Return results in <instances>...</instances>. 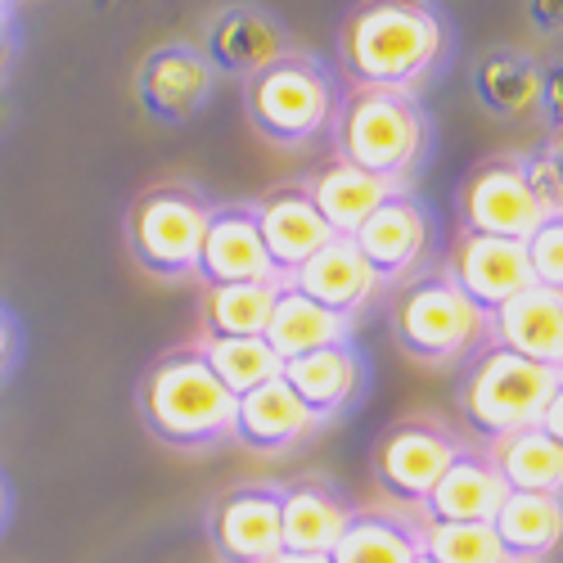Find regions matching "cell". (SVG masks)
Returning <instances> with one entry per match:
<instances>
[{"instance_id":"6da1fadb","label":"cell","mask_w":563,"mask_h":563,"mask_svg":"<svg viewBox=\"0 0 563 563\" xmlns=\"http://www.w3.org/2000/svg\"><path fill=\"white\" fill-rule=\"evenodd\" d=\"M446 45L451 27L433 0H361L339 32L347 81L379 90H419Z\"/></svg>"},{"instance_id":"7a4b0ae2","label":"cell","mask_w":563,"mask_h":563,"mask_svg":"<svg viewBox=\"0 0 563 563\" xmlns=\"http://www.w3.org/2000/svg\"><path fill=\"white\" fill-rule=\"evenodd\" d=\"M135 410L154 442L172 451H217L234 442L240 397L217 379L195 343H185V347L163 352L140 374Z\"/></svg>"},{"instance_id":"3957f363","label":"cell","mask_w":563,"mask_h":563,"mask_svg":"<svg viewBox=\"0 0 563 563\" xmlns=\"http://www.w3.org/2000/svg\"><path fill=\"white\" fill-rule=\"evenodd\" d=\"M429 150V118L415 90L347 86L334 109V154L352 167L406 190L419 158Z\"/></svg>"},{"instance_id":"277c9868","label":"cell","mask_w":563,"mask_h":563,"mask_svg":"<svg viewBox=\"0 0 563 563\" xmlns=\"http://www.w3.org/2000/svg\"><path fill=\"white\" fill-rule=\"evenodd\" d=\"M563 388V365H537L528 356H514L496 343H483L474 356H464L455 410L468 438L483 446L532 429L541 406Z\"/></svg>"},{"instance_id":"5b68a950","label":"cell","mask_w":563,"mask_h":563,"mask_svg":"<svg viewBox=\"0 0 563 563\" xmlns=\"http://www.w3.org/2000/svg\"><path fill=\"white\" fill-rule=\"evenodd\" d=\"M339 109V86L334 73L324 68L316 55L289 51L244 77V118L249 126L279 150L311 145L316 135L334 126Z\"/></svg>"},{"instance_id":"8992f818","label":"cell","mask_w":563,"mask_h":563,"mask_svg":"<svg viewBox=\"0 0 563 563\" xmlns=\"http://www.w3.org/2000/svg\"><path fill=\"white\" fill-rule=\"evenodd\" d=\"M388 324H393V343L410 361L438 365V369L474 356L487 343V316L460 294L446 266L401 279Z\"/></svg>"},{"instance_id":"52a82bcc","label":"cell","mask_w":563,"mask_h":563,"mask_svg":"<svg viewBox=\"0 0 563 563\" xmlns=\"http://www.w3.org/2000/svg\"><path fill=\"white\" fill-rule=\"evenodd\" d=\"M212 203L203 190L185 180L150 185L126 212V249L140 271L154 279H190L203 234H208Z\"/></svg>"},{"instance_id":"ba28073f","label":"cell","mask_w":563,"mask_h":563,"mask_svg":"<svg viewBox=\"0 0 563 563\" xmlns=\"http://www.w3.org/2000/svg\"><path fill=\"white\" fill-rule=\"evenodd\" d=\"M464 438L438 415H406L374 446V483L406 509H419L446 464L460 455Z\"/></svg>"},{"instance_id":"9c48e42d","label":"cell","mask_w":563,"mask_h":563,"mask_svg":"<svg viewBox=\"0 0 563 563\" xmlns=\"http://www.w3.org/2000/svg\"><path fill=\"white\" fill-rule=\"evenodd\" d=\"M460 230L468 234H496V240H528V234L550 221L545 203L537 199L532 180L523 172V154H496L468 172L455 195Z\"/></svg>"},{"instance_id":"30bf717a","label":"cell","mask_w":563,"mask_h":563,"mask_svg":"<svg viewBox=\"0 0 563 563\" xmlns=\"http://www.w3.org/2000/svg\"><path fill=\"white\" fill-rule=\"evenodd\" d=\"M208 545L221 563H271L279 554V483H240L212 500Z\"/></svg>"},{"instance_id":"8fae6325","label":"cell","mask_w":563,"mask_h":563,"mask_svg":"<svg viewBox=\"0 0 563 563\" xmlns=\"http://www.w3.org/2000/svg\"><path fill=\"white\" fill-rule=\"evenodd\" d=\"M347 240L369 262V271L379 275V285H401L429 253V212L419 203V195L393 190Z\"/></svg>"},{"instance_id":"7c38bea8","label":"cell","mask_w":563,"mask_h":563,"mask_svg":"<svg viewBox=\"0 0 563 563\" xmlns=\"http://www.w3.org/2000/svg\"><path fill=\"white\" fill-rule=\"evenodd\" d=\"M212 64L199 45H185V41H167L154 45L135 73V100L145 104V113L154 122H190L208 100H212Z\"/></svg>"},{"instance_id":"4fadbf2b","label":"cell","mask_w":563,"mask_h":563,"mask_svg":"<svg viewBox=\"0 0 563 563\" xmlns=\"http://www.w3.org/2000/svg\"><path fill=\"white\" fill-rule=\"evenodd\" d=\"M195 279L203 289H221V285H262V279H285L257 234V217L253 203H221L208 217V234L195 262Z\"/></svg>"},{"instance_id":"5bb4252c","label":"cell","mask_w":563,"mask_h":563,"mask_svg":"<svg viewBox=\"0 0 563 563\" xmlns=\"http://www.w3.org/2000/svg\"><path fill=\"white\" fill-rule=\"evenodd\" d=\"M446 275L483 316H492L496 307H505L514 294L532 285L528 253L519 240H496V234H468V230L455 234Z\"/></svg>"},{"instance_id":"9a60e30c","label":"cell","mask_w":563,"mask_h":563,"mask_svg":"<svg viewBox=\"0 0 563 563\" xmlns=\"http://www.w3.org/2000/svg\"><path fill=\"white\" fill-rule=\"evenodd\" d=\"M253 217H257V234L266 244V257L279 275H294L316 249H324L334 240V230L324 225V217L316 212L311 195L302 180L289 185H275L262 199H253Z\"/></svg>"},{"instance_id":"2e32d148","label":"cell","mask_w":563,"mask_h":563,"mask_svg":"<svg viewBox=\"0 0 563 563\" xmlns=\"http://www.w3.org/2000/svg\"><path fill=\"white\" fill-rule=\"evenodd\" d=\"M285 285H294L302 298L320 302L324 311H339L347 320H356L374 298H379V275L369 271V262L356 253V244L347 234H334L324 249H316Z\"/></svg>"},{"instance_id":"e0dca14e","label":"cell","mask_w":563,"mask_h":563,"mask_svg":"<svg viewBox=\"0 0 563 563\" xmlns=\"http://www.w3.org/2000/svg\"><path fill=\"white\" fill-rule=\"evenodd\" d=\"M505 500V483L483 446H460V455L446 464V474L433 483L415 519L419 523H492L496 505Z\"/></svg>"},{"instance_id":"ac0fdd59","label":"cell","mask_w":563,"mask_h":563,"mask_svg":"<svg viewBox=\"0 0 563 563\" xmlns=\"http://www.w3.org/2000/svg\"><path fill=\"white\" fill-rule=\"evenodd\" d=\"M487 343L537 365H563V294L541 285L514 294L487 316Z\"/></svg>"},{"instance_id":"d6986e66","label":"cell","mask_w":563,"mask_h":563,"mask_svg":"<svg viewBox=\"0 0 563 563\" xmlns=\"http://www.w3.org/2000/svg\"><path fill=\"white\" fill-rule=\"evenodd\" d=\"M352 500L324 478L279 483V550L289 554H330L352 519Z\"/></svg>"},{"instance_id":"ffe728a7","label":"cell","mask_w":563,"mask_h":563,"mask_svg":"<svg viewBox=\"0 0 563 563\" xmlns=\"http://www.w3.org/2000/svg\"><path fill=\"white\" fill-rule=\"evenodd\" d=\"M279 379L294 388V397L311 410L316 424H324V419L343 415L356 401V393L365 384V361H361L356 343H334V347L307 352L298 361H285Z\"/></svg>"},{"instance_id":"44dd1931","label":"cell","mask_w":563,"mask_h":563,"mask_svg":"<svg viewBox=\"0 0 563 563\" xmlns=\"http://www.w3.org/2000/svg\"><path fill=\"white\" fill-rule=\"evenodd\" d=\"M316 429L320 424L311 419V410L294 397V388L285 379H271V384L244 393L240 397V410H234V442L257 451V455L294 451Z\"/></svg>"},{"instance_id":"7402d4cb","label":"cell","mask_w":563,"mask_h":563,"mask_svg":"<svg viewBox=\"0 0 563 563\" xmlns=\"http://www.w3.org/2000/svg\"><path fill=\"white\" fill-rule=\"evenodd\" d=\"M294 45L266 10L257 5H234L225 10L212 27H208V45L203 55L212 64V73H230V77H253L257 68H266L271 59L289 55Z\"/></svg>"},{"instance_id":"603a6c76","label":"cell","mask_w":563,"mask_h":563,"mask_svg":"<svg viewBox=\"0 0 563 563\" xmlns=\"http://www.w3.org/2000/svg\"><path fill=\"white\" fill-rule=\"evenodd\" d=\"M352 330H356V320H347L339 311H324L320 302L302 298L294 285H279L262 339L279 361H298V356L320 352V347L352 343Z\"/></svg>"},{"instance_id":"cb8c5ba5","label":"cell","mask_w":563,"mask_h":563,"mask_svg":"<svg viewBox=\"0 0 563 563\" xmlns=\"http://www.w3.org/2000/svg\"><path fill=\"white\" fill-rule=\"evenodd\" d=\"M302 185H307V195H311L316 212L324 217V225H330L334 234H356V225L393 195V185H388V180H379V176H369V172L352 167V163L339 158V154L324 158Z\"/></svg>"},{"instance_id":"d4e9b609","label":"cell","mask_w":563,"mask_h":563,"mask_svg":"<svg viewBox=\"0 0 563 563\" xmlns=\"http://www.w3.org/2000/svg\"><path fill=\"white\" fill-rule=\"evenodd\" d=\"M492 532L509 563H545L559 550L563 500L537 492H505V500L492 514Z\"/></svg>"},{"instance_id":"484cf974","label":"cell","mask_w":563,"mask_h":563,"mask_svg":"<svg viewBox=\"0 0 563 563\" xmlns=\"http://www.w3.org/2000/svg\"><path fill=\"white\" fill-rule=\"evenodd\" d=\"M419 519L406 509H352L343 537L330 550V563H415Z\"/></svg>"},{"instance_id":"4316f807","label":"cell","mask_w":563,"mask_h":563,"mask_svg":"<svg viewBox=\"0 0 563 563\" xmlns=\"http://www.w3.org/2000/svg\"><path fill=\"white\" fill-rule=\"evenodd\" d=\"M496 464L505 492H537V496H559L563 492V442L545 438L537 424L519 429L492 446H483Z\"/></svg>"},{"instance_id":"83f0119b","label":"cell","mask_w":563,"mask_h":563,"mask_svg":"<svg viewBox=\"0 0 563 563\" xmlns=\"http://www.w3.org/2000/svg\"><path fill=\"white\" fill-rule=\"evenodd\" d=\"M474 90L487 113L496 118H523L541 104V73L519 51H487L474 68Z\"/></svg>"},{"instance_id":"f1b7e54d","label":"cell","mask_w":563,"mask_h":563,"mask_svg":"<svg viewBox=\"0 0 563 563\" xmlns=\"http://www.w3.org/2000/svg\"><path fill=\"white\" fill-rule=\"evenodd\" d=\"M279 285H285V279L203 289V334H212V339H262Z\"/></svg>"},{"instance_id":"f546056e","label":"cell","mask_w":563,"mask_h":563,"mask_svg":"<svg viewBox=\"0 0 563 563\" xmlns=\"http://www.w3.org/2000/svg\"><path fill=\"white\" fill-rule=\"evenodd\" d=\"M195 347L203 352L212 374L234 397H244V393L279 379V369H285V361L266 347V339H212V334H203Z\"/></svg>"},{"instance_id":"4dcf8cb0","label":"cell","mask_w":563,"mask_h":563,"mask_svg":"<svg viewBox=\"0 0 563 563\" xmlns=\"http://www.w3.org/2000/svg\"><path fill=\"white\" fill-rule=\"evenodd\" d=\"M419 550L429 563H509L492 523H419Z\"/></svg>"},{"instance_id":"1f68e13d","label":"cell","mask_w":563,"mask_h":563,"mask_svg":"<svg viewBox=\"0 0 563 563\" xmlns=\"http://www.w3.org/2000/svg\"><path fill=\"white\" fill-rule=\"evenodd\" d=\"M523 253H528L532 285L563 294V217L541 221V225L528 234V240H523Z\"/></svg>"},{"instance_id":"d6a6232c","label":"cell","mask_w":563,"mask_h":563,"mask_svg":"<svg viewBox=\"0 0 563 563\" xmlns=\"http://www.w3.org/2000/svg\"><path fill=\"white\" fill-rule=\"evenodd\" d=\"M523 172L532 180L537 199L545 203L550 217H563V180H559V140L550 135V145L541 154H523Z\"/></svg>"},{"instance_id":"836d02e7","label":"cell","mask_w":563,"mask_h":563,"mask_svg":"<svg viewBox=\"0 0 563 563\" xmlns=\"http://www.w3.org/2000/svg\"><path fill=\"white\" fill-rule=\"evenodd\" d=\"M537 429L545 433V438H554V442H563V388L541 406V415H537Z\"/></svg>"},{"instance_id":"e575fe53","label":"cell","mask_w":563,"mask_h":563,"mask_svg":"<svg viewBox=\"0 0 563 563\" xmlns=\"http://www.w3.org/2000/svg\"><path fill=\"white\" fill-rule=\"evenodd\" d=\"M10 356H14V320L5 316V307H0V369L10 365Z\"/></svg>"},{"instance_id":"d590c367","label":"cell","mask_w":563,"mask_h":563,"mask_svg":"<svg viewBox=\"0 0 563 563\" xmlns=\"http://www.w3.org/2000/svg\"><path fill=\"white\" fill-rule=\"evenodd\" d=\"M532 19H537L545 32H554V23H559V0H532Z\"/></svg>"},{"instance_id":"8d00e7d4","label":"cell","mask_w":563,"mask_h":563,"mask_svg":"<svg viewBox=\"0 0 563 563\" xmlns=\"http://www.w3.org/2000/svg\"><path fill=\"white\" fill-rule=\"evenodd\" d=\"M271 563H330V554H289V550H279Z\"/></svg>"},{"instance_id":"74e56055","label":"cell","mask_w":563,"mask_h":563,"mask_svg":"<svg viewBox=\"0 0 563 563\" xmlns=\"http://www.w3.org/2000/svg\"><path fill=\"white\" fill-rule=\"evenodd\" d=\"M5 41H10L5 36V10H0V59H5Z\"/></svg>"},{"instance_id":"f35d334b","label":"cell","mask_w":563,"mask_h":563,"mask_svg":"<svg viewBox=\"0 0 563 563\" xmlns=\"http://www.w3.org/2000/svg\"><path fill=\"white\" fill-rule=\"evenodd\" d=\"M0 519H5V487H0Z\"/></svg>"},{"instance_id":"ab89813d","label":"cell","mask_w":563,"mask_h":563,"mask_svg":"<svg viewBox=\"0 0 563 563\" xmlns=\"http://www.w3.org/2000/svg\"><path fill=\"white\" fill-rule=\"evenodd\" d=\"M415 563H429V559H424V554H419V559H415Z\"/></svg>"},{"instance_id":"60d3db41","label":"cell","mask_w":563,"mask_h":563,"mask_svg":"<svg viewBox=\"0 0 563 563\" xmlns=\"http://www.w3.org/2000/svg\"><path fill=\"white\" fill-rule=\"evenodd\" d=\"M0 10H5V0H0Z\"/></svg>"}]
</instances>
